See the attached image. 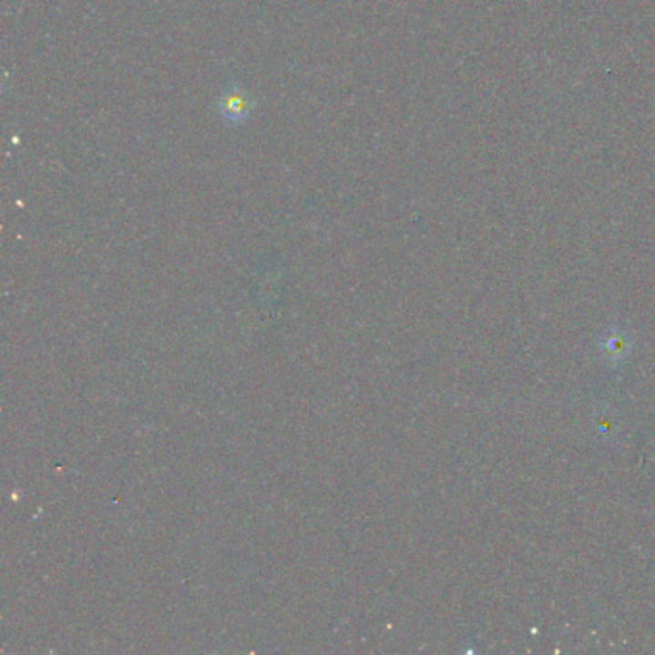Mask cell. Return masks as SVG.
<instances>
[{"label": "cell", "mask_w": 655, "mask_h": 655, "mask_svg": "<svg viewBox=\"0 0 655 655\" xmlns=\"http://www.w3.org/2000/svg\"><path fill=\"white\" fill-rule=\"evenodd\" d=\"M630 348H632V341H630L629 333H625L623 329H619V327L608 329L604 334H601V339H599L601 358H604L606 362H609L611 365L623 362L629 356Z\"/></svg>", "instance_id": "6da1fadb"}, {"label": "cell", "mask_w": 655, "mask_h": 655, "mask_svg": "<svg viewBox=\"0 0 655 655\" xmlns=\"http://www.w3.org/2000/svg\"><path fill=\"white\" fill-rule=\"evenodd\" d=\"M220 108H221V114L225 119L242 121L244 118H248V114H251L252 102L244 91H237L235 87H231L227 93H223V97L220 100Z\"/></svg>", "instance_id": "7a4b0ae2"}]
</instances>
